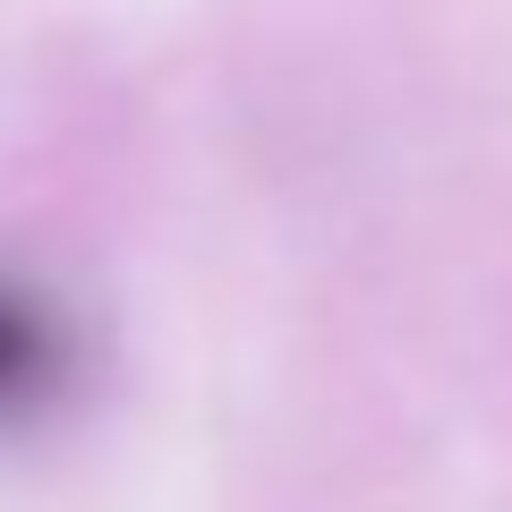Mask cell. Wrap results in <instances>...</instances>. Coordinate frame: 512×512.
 <instances>
[{
  "instance_id": "6da1fadb",
  "label": "cell",
  "mask_w": 512,
  "mask_h": 512,
  "mask_svg": "<svg viewBox=\"0 0 512 512\" xmlns=\"http://www.w3.org/2000/svg\"><path fill=\"white\" fill-rule=\"evenodd\" d=\"M69 367L77 350H69L60 308L0 274V427H26L35 410H52L69 393Z\"/></svg>"
}]
</instances>
